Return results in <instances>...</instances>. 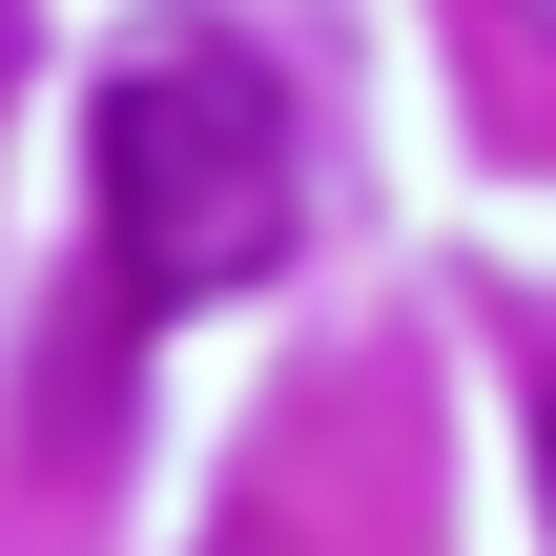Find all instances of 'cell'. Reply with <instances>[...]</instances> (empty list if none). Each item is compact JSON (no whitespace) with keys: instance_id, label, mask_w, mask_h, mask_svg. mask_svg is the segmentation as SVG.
I'll use <instances>...</instances> for the list:
<instances>
[{"instance_id":"cell-1","label":"cell","mask_w":556,"mask_h":556,"mask_svg":"<svg viewBox=\"0 0 556 556\" xmlns=\"http://www.w3.org/2000/svg\"><path fill=\"white\" fill-rule=\"evenodd\" d=\"M103 248L124 309H227L289 248V83L227 41H144L103 83Z\"/></svg>"},{"instance_id":"cell-2","label":"cell","mask_w":556,"mask_h":556,"mask_svg":"<svg viewBox=\"0 0 556 556\" xmlns=\"http://www.w3.org/2000/svg\"><path fill=\"white\" fill-rule=\"evenodd\" d=\"M21 62H41V0H0V83H21Z\"/></svg>"},{"instance_id":"cell-3","label":"cell","mask_w":556,"mask_h":556,"mask_svg":"<svg viewBox=\"0 0 556 556\" xmlns=\"http://www.w3.org/2000/svg\"><path fill=\"white\" fill-rule=\"evenodd\" d=\"M536 475H556V371H536Z\"/></svg>"},{"instance_id":"cell-4","label":"cell","mask_w":556,"mask_h":556,"mask_svg":"<svg viewBox=\"0 0 556 556\" xmlns=\"http://www.w3.org/2000/svg\"><path fill=\"white\" fill-rule=\"evenodd\" d=\"M516 21H536V41H556V0H516Z\"/></svg>"}]
</instances>
